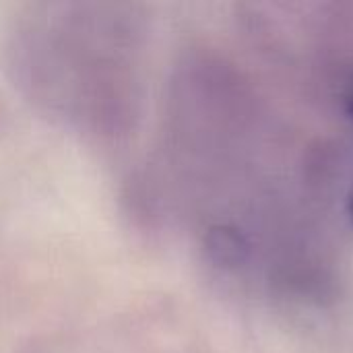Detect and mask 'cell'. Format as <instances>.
Segmentation results:
<instances>
[{
    "mask_svg": "<svg viewBox=\"0 0 353 353\" xmlns=\"http://www.w3.org/2000/svg\"><path fill=\"white\" fill-rule=\"evenodd\" d=\"M141 52L134 6L33 4L14 19L8 64L52 118L95 139H120L139 114Z\"/></svg>",
    "mask_w": 353,
    "mask_h": 353,
    "instance_id": "6da1fadb",
    "label": "cell"
},
{
    "mask_svg": "<svg viewBox=\"0 0 353 353\" xmlns=\"http://www.w3.org/2000/svg\"><path fill=\"white\" fill-rule=\"evenodd\" d=\"M205 250L213 265L234 269L242 265L248 256V242L244 234L228 223H217L211 225L205 234Z\"/></svg>",
    "mask_w": 353,
    "mask_h": 353,
    "instance_id": "7a4b0ae2",
    "label": "cell"
},
{
    "mask_svg": "<svg viewBox=\"0 0 353 353\" xmlns=\"http://www.w3.org/2000/svg\"><path fill=\"white\" fill-rule=\"evenodd\" d=\"M347 205H350V215H352V219H353V186H352V192H350V201H347Z\"/></svg>",
    "mask_w": 353,
    "mask_h": 353,
    "instance_id": "3957f363",
    "label": "cell"
},
{
    "mask_svg": "<svg viewBox=\"0 0 353 353\" xmlns=\"http://www.w3.org/2000/svg\"><path fill=\"white\" fill-rule=\"evenodd\" d=\"M350 114H352V116H353V95H352V97H350Z\"/></svg>",
    "mask_w": 353,
    "mask_h": 353,
    "instance_id": "277c9868",
    "label": "cell"
}]
</instances>
